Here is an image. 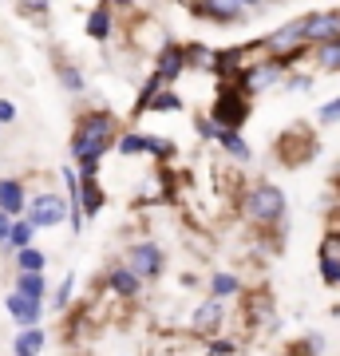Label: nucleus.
<instances>
[{
	"instance_id": "obj_28",
	"label": "nucleus",
	"mask_w": 340,
	"mask_h": 356,
	"mask_svg": "<svg viewBox=\"0 0 340 356\" xmlns=\"http://www.w3.org/2000/svg\"><path fill=\"white\" fill-rule=\"evenodd\" d=\"M13 119H16V103L0 99V123H13Z\"/></svg>"
},
{
	"instance_id": "obj_10",
	"label": "nucleus",
	"mask_w": 340,
	"mask_h": 356,
	"mask_svg": "<svg viewBox=\"0 0 340 356\" xmlns=\"http://www.w3.org/2000/svg\"><path fill=\"white\" fill-rule=\"evenodd\" d=\"M8 313H13L16 325L36 329L40 317H44V305H40V301H28V297H20V293H13V297H8Z\"/></svg>"
},
{
	"instance_id": "obj_14",
	"label": "nucleus",
	"mask_w": 340,
	"mask_h": 356,
	"mask_svg": "<svg viewBox=\"0 0 340 356\" xmlns=\"http://www.w3.org/2000/svg\"><path fill=\"white\" fill-rule=\"evenodd\" d=\"M222 325V305L218 301H206V305L194 313V332H214Z\"/></svg>"
},
{
	"instance_id": "obj_26",
	"label": "nucleus",
	"mask_w": 340,
	"mask_h": 356,
	"mask_svg": "<svg viewBox=\"0 0 340 356\" xmlns=\"http://www.w3.org/2000/svg\"><path fill=\"white\" fill-rule=\"evenodd\" d=\"M154 111H178L175 95H154Z\"/></svg>"
},
{
	"instance_id": "obj_18",
	"label": "nucleus",
	"mask_w": 340,
	"mask_h": 356,
	"mask_svg": "<svg viewBox=\"0 0 340 356\" xmlns=\"http://www.w3.org/2000/svg\"><path fill=\"white\" fill-rule=\"evenodd\" d=\"M88 36H95V40L111 36V13H107V8H95V13L88 16Z\"/></svg>"
},
{
	"instance_id": "obj_3",
	"label": "nucleus",
	"mask_w": 340,
	"mask_h": 356,
	"mask_svg": "<svg viewBox=\"0 0 340 356\" xmlns=\"http://www.w3.org/2000/svg\"><path fill=\"white\" fill-rule=\"evenodd\" d=\"M63 218H67V202H63L60 194H36V198L28 202V226L32 229L60 226Z\"/></svg>"
},
{
	"instance_id": "obj_11",
	"label": "nucleus",
	"mask_w": 340,
	"mask_h": 356,
	"mask_svg": "<svg viewBox=\"0 0 340 356\" xmlns=\"http://www.w3.org/2000/svg\"><path fill=\"white\" fill-rule=\"evenodd\" d=\"M194 16H214V24H238L245 16V4H190Z\"/></svg>"
},
{
	"instance_id": "obj_16",
	"label": "nucleus",
	"mask_w": 340,
	"mask_h": 356,
	"mask_svg": "<svg viewBox=\"0 0 340 356\" xmlns=\"http://www.w3.org/2000/svg\"><path fill=\"white\" fill-rule=\"evenodd\" d=\"M111 289L119 293V297H135V293H139V277H135V273H131V269H111Z\"/></svg>"
},
{
	"instance_id": "obj_17",
	"label": "nucleus",
	"mask_w": 340,
	"mask_h": 356,
	"mask_svg": "<svg viewBox=\"0 0 340 356\" xmlns=\"http://www.w3.org/2000/svg\"><path fill=\"white\" fill-rule=\"evenodd\" d=\"M16 266H20V273H44L48 257L40 254V250H32V245H28V250H20V254H16Z\"/></svg>"
},
{
	"instance_id": "obj_12",
	"label": "nucleus",
	"mask_w": 340,
	"mask_h": 356,
	"mask_svg": "<svg viewBox=\"0 0 340 356\" xmlns=\"http://www.w3.org/2000/svg\"><path fill=\"white\" fill-rule=\"evenodd\" d=\"M321 273L325 281H340V234H325L321 242Z\"/></svg>"
},
{
	"instance_id": "obj_1",
	"label": "nucleus",
	"mask_w": 340,
	"mask_h": 356,
	"mask_svg": "<svg viewBox=\"0 0 340 356\" xmlns=\"http://www.w3.org/2000/svg\"><path fill=\"white\" fill-rule=\"evenodd\" d=\"M115 143V123H111V115H83L79 119V127H76V139H72V154H76L83 166H95L99 163V154L107 151Z\"/></svg>"
},
{
	"instance_id": "obj_8",
	"label": "nucleus",
	"mask_w": 340,
	"mask_h": 356,
	"mask_svg": "<svg viewBox=\"0 0 340 356\" xmlns=\"http://www.w3.org/2000/svg\"><path fill=\"white\" fill-rule=\"evenodd\" d=\"M24 210H28V202H24L20 178H0V214L16 222V214H24Z\"/></svg>"
},
{
	"instance_id": "obj_9",
	"label": "nucleus",
	"mask_w": 340,
	"mask_h": 356,
	"mask_svg": "<svg viewBox=\"0 0 340 356\" xmlns=\"http://www.w3.org/2000/svg\"><path fill=\"white\" fill-rule=\"evenodd\" d=\"M186 67V48H163V56H159V64H154V79L159 83H170V79H178V72Z\"/></svg>"
},
{
	"instance_id": "obj_20",
	"label": "nucleus",
	"mask_w": 340,
	"mask_h": 356,
	"mask_svg": "<svg viewBox=\"0 0 340 356\" xmlns=\"http://www.w3.org/2000/svg\"><path fill=\"white\" fill-rule=\"evenodd\" d=\"M316 60H321V67H328V72H340V40H332V44H321Z\"/></svg>"
},
{
	"instance_id": "obj_6",
	"label": "nucleus",
	"mask_w": 340,
	"mask_h": 356,
	"mask_svg": "<svg viewBox=\"0 0 340 356\" xmlns=\"http://www.w3.org/2000/svg\"><path fill=\"white\" fill-rule=\"evenodd\" d=\"M127 261H131L127 269H131L135 277H159V269H163V254H159L154 242H135L131 254H127Z\"/></svg>"
},
{
	"instance_id": "obj_23",
	"label": "nucleus",
	"mask_w": 340,
	"mask_h": 356,
	"mask_svg": "<svg viewBox=\"0 0 340 356\" xmlns=\"http://www.w3.org/2000/svg\"><path fill=\"white\" fill-rule=\"evenodd\" d=\"M60 79H63V88H67V91H79V88H83V76H79L76 67H67V64L60 67Z\"/></svg>"
},
{
	"instance_id": "obj_15",
	"label": "nucleus",
	"mask_w": 340,
	"mask_h": 356,
	"mask_svg": "<svg viewBox=\"0 0 340 356\" xmlns=\"http://www.w3.org/2000/svg\"><path fill=\"white\" fill-rule=\"evenodd\" d=\"M13 348H16V356H40V353H44V332H40V329H24L13 341Z\"/></svg>"
},
{
	"instance_id": "obj_5",
	"label": "nucleus",
	"mask_w": 340,
	"mask_h": 356,
	"mask_svg": "<svg viewBox=\"0 0 340 356\" xmlns=\"http://www.w3.org/2000/svg\"><path fill=\"white\" fill-rule=\"evenodd\" d=\"M301 40H313V44H332L340 40V16L337 13H316L301 20Z\"/></svg>"
},
{
	"instance_id": "obj_21",
	"label": "nucleus",
	"mask_w": 340,
	"mask_h": 356,
	"mask_svg": "<svg viewBox=\"0 0 340 356\" xmlns=\"http://www.w3.org/2000/svg\"><path fill=\"white\" fill-rule=\"evenodd\" d=\"M218 143H222L229 154H238V159H250V147H245V143L234 135V131H218Z\"/></svg>"
},
{
	"instance_id": "obj_19",
	"label": "nucleus",
	"mask_w": 340,
	"mask_h": 356,
	"mask_svg": "<svg viewBox=\"0 0 340 356\" xmlns=\"http://www.w3.org/2000/svg\"><path fill=\"white\" fill-rule=\"evenodd\" d=\"M32 234H36V229L28 226V222H13V229H8V242H4V245H13L16 254H20V250H28Z\"/></svg>"
},
{
	"instance_id": "obj_29",
	"label": "nucleus",
	"mask_w": 340,
	"mask_h": 356,
	"mask_svg": "<svg viewBox=\"0 0 340 356\" xmlns=\"http://www.w3.org/2000/svg\"><path fill=\"white\" fill-rule=\"evenodd\" d=\"M24 16H48V4H20Z\"/></svg>"
},
{
	"instance_id": "obj_25",
	"label": "nucleus",
	"mask_w": 340,
	"mask_h": 356,
	"mask_svg": "<svg viewBox=\"0 0 340 356\" xmlns=\"http://www.w3.org/2000/svg\"><path fill=\"white\" fill-rule=\"evenodd\" d=\"M72 285H76V277H63V285L56 289V309H63L67 301H72Z\"/></svg>"
},
{
	"instance_id": "obj_2",
	"label": "nucleus",
	"mask_w": 340,
	"mask_h": 356,
	"mask_svg": "<svg viewBox=\"0 0 340 356\" xmlns=\"http://www.w3.org/2000/svg\"><path fill=\"white\" fill-rule=\"evenodd\" d=\"M281 214H285V194H281L277 186L261 182V186H253V191L245 194V218H250V222L269 226V222H277Z\"/></svg>"
},
{
	"instance_id": "obj_13",
	"label": "nucleus",
	"mask_w": 340,
	"mask_h": 356,
	"mask_svg": "<svg viewBox=\"0 0 340 356\" xmlns=\"http://www.w3.org/2000/svg\"><path fill=\"white\" fill-rule=\"evenodd\" d=\"M13 293H20V297H28V301H44V293H48V285H44V273H20Z\"/></svg>"
},
{
	"instance_id": "obj_30",
	"label": "nucleus",
	"mask_w": 340,
	"mask_h": 356,
	"mask_svg": "<svg viewBox=\"0 0 340 356\" xmlns=\"http://www.w3.org/2000/svg\"><path fill=\"white\" fill-rule=\"evenodd\" d=\"M8 229H13V218L0 214V242H8Z\"/></svg>"
},
{
	"instance_id": "obj_7",
	"label": "nucleus",
	"mask_w": 340,
	"mask_h": 356,
	"mask_svg": "<svg viewBox=\"0 0 340 356\" xmlns=\"http://www.w3.org/2000/svg\"><path fill=\"white\" fill-rule=\"evenodd\" d=\"M277 79H281V60L245 67V72H241V95H245V91H261V88H269V83H277Z\"/></svg>"
},
{
	"instance_id": "obj_27",
	"label": "nucleus",
	"mask_w": 340,
	"mask_h": 356,
	"mask_svg": "<svg viewBox=\"0 0 340 356\" xmlns=\"http://www.w3.org/2000/svg\"><path fill=\"white\" fill-rule=\"evenodd\" d=\"M321 119H325V123H337L340 119V99H332L328 107H321Z\"/></svg>"
},
{
	"instance_id": "obj_22",
	"label": "nucleus",
	"mask_w": 340,
	"mask_h": 356,
	"mask_svg": "<svg viewBox=\"0 0 340 356\" xmlns=\"http://www.w3.org/2000/svg\"><path fill=\"white\" fill-rule=\"evenodd\" d=\"M139 151H147V139L143 135H123L119 139V154H139Z\"/></svg>"
},
{
	"instance_id": "obj_4",
	"label": "nucleus",
	"mask_w": 340,
	"mask_h": 356,
	"mask_svg": "<svg viewBox=\"0 0 340 356\" xmlns=\"http://www.w3.org/2000/svg\"><path fill=\"white\" fill-rule=\"evenodd\" d=\"M245 119H250V103H245V95H241V91H222L218 103H214L218 131H234V127H241Z\"/></svg>"
},
{
	"instance_id": "obj_24",
	"label": "nucleus",
	"mask_w": 340,
	"mask_h": 356,
	"mask_svg": "<svg viewBox=\"0 0 340 356\" xmlns=\"http://www.w3.org/2000/svg\"><path fill=\"white\" fill-rule=\"evenodd\" d=\"M229 293H238V281L226 277V273H222V277H214V297H229Z\"/></svg>"
}]
</instances>
